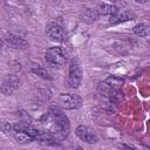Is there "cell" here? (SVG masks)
<instances>
[{
	"label": "cell",
	"instance_id": "cell-11",
	"mask_svg": "<svg viewBox=\"0 0 150 150\" xmlns=\"http://www.w3.org/2000/svg\"><path fill=\"white\" fill-rule=\"evenodd\" d=\"M100 14L97 12V9H93V8H84L81 14H80V19L86 22V23H93L98 19Z\"/></svg>",
	"mask_w": 150,
	"mask_h": 150
},
{
	"label": "cell",
	"instance_id": "cell-12",
	"mask_svg": "<svg viewBox=\"0 0 150 150\" xmlns=\"http://www.w3.org/2000/svg\"><path fill=\"white\" fill-rule=\"evenodd\" d=\"M97 12L98 14H102V15H112L115 14L116 12H118L117 7L114 6V5H110V4H100L98 7H97Z\"/></svg>",
	"mask_w": 150,
	"mask_h": 150
},
{
	"label": "cell",
	"instance_id": "cell-2",
	"mask_svg": "<svg viewBox=\"0 0 150 150\" xmlns=\"http://www.w3.org/2000/svg\"><path fill=\"white\" fill-rule=\"evenodd\" d=\"M46 61L54 67H62L66 64L67 56L61 47H52L46 52Z\"/></svg>",
	"mask_w": 150,
	"mask_h": 150
},
{
	"label": "cell",
	"instance_id": "cell-4",
	"mask_svg": "<svg viewBox=\"0 0 150 150\" xmlns=\"http://www.w3.org/2000/svg\"><path fill=\"white\" fill-rule=\"evenodd\" d=\"M46 34L52 41L55 42H63L67 40L66 30L62 28V26L56 22H50L46 26Z\"/></svg>",
	"mask_w": 150,
	"mask_h": 150
},
{
	"label": "cell",
	"instance_id": "cell-15",
	"mask_svg": "<svg viewBox=\"0 0 150 150\" xmlns=\"http://www.w3.org/2000/svg\"><path fill=\"white\" fill-rule=\"evenodd\" d=\"M134 33L141 38H148L150 32H149V25L148 23H138L134 27Z\"/></svg>",
	"mask_w": 150,
	"mask_h": 150
},
{
	"label": "cell",
	"instance_id": "cell-6",
	"mask_svg": "<svg viewBox=\"0 0 150 150\" xmlns=\"http://www.w3.org/2000/svg\"><path fill=\"white\" fill-rule=\"evenodd\" d=\"M19 87H20L19 79L15 75H7L2 81L0 90L4 95H12L19 89Z\"/></svg>",
	"mask_w": 150,
	"mask_h": 150
},
{
	"label": "cell",
	"instance_id": "cell-1",
	"mask_svg": "<svg viewBox=\"0 0 150 150\" xmlns=\"http://www.w3.org/2000/svg\"><path fill=\"white\" fill-rule=\"evenodd\" d=\"M48 117L52 120L49 127V134L53 136L55 141L64 139L70 130V123L66 114L59 107H50Z\"/></svg>",
	"mask_w": 150,
	"mask_h": 150
},
{
	"label": "cell",
	"instance_id": "cell-16",
	"mask_svg": "<svg viewBox=\"0 0 150 150\" xmlns=\"http://www.w3.org/2000/svg\"><path fill=\"white\" fill-rule=\"evenodd\" d=\"M30 70L34 73V74H36V75H39L40 77H42V79H47V80H50L52 79V76L49 75V73L47 71V69H45L43 67H41L40 64H32L30 66Z\"/></svg>",
	"mask_w": 150,
	"mask_h": 150
},
{
	"label": "cell",
	"instance_id": "cell-10",
	"mask_svg": "<svg viewBox=\"0 0 150 150\" xmlns=\"http://www.w3.org/2000/svg\"><path fill=\"white\" fill-rule=\"evenodd\" d=\"M6 42H7L12 48H15V49H25V48L28 47V42H27L25 39L18 36V35H13V34L7 35Z\"/></svg>",
	"mask_w": 150,
	"mask_h": 150
},
{
	"label": "cell",
	"instance_id": "cell-8",
	"mask_svg": "<svg viewBox=\"0 0 150 150\" xmlns=\"http://www.w3.org/2000/svg\"><path fill=\"white\" fill-rule=\"evenodd\" d=\"M98 89H102V95L105 96V97H108V100H109L110 102L117 103V102H120V101L123 100V96H122L120 89L111 88V87H109V86L105 84V83H101V86H100Z\"/></svg>",
	"mask_w": 150,
	"mask_h": 150
},
{
	"label": "cell",
	"instance_id": "cell-7",
	"mask_svg": "<svg viewBox=\"0 0 150 150\" xmlns=\"http://www.w3.org/2000/svg\"><path fill=\"white\" fill-rule=\"evenodd\" d=\"M75 134H76V136H77L81 141H83V142H86V143H89V144L96 143V142L98 141L96 134H95L90 128H88V127H86V125H79V127L76 128V130H75Z\"/></svg>",
	"mask_w": 150,
	"mask_h": 150
},
{
	"label": "cell",
	"instance_id": "cell-18",
	"mask_svg": "<svg viewBox=\"0 0 150 150\" xmlns=\"http://www.w3.org/2000/svg\"><path fill=\"white\" fill-rule=\"evenodd\" d=\"M136 2H141V4H145V2H148L149 0H135Z\"/></svg>",
	"mask_w": 150,
	"mask_h": 150
},
{
	"label": "cell",
	"instance_id": "cell-13",
	"mask_svg": "<svg viewBox=\"0 0 150 150\" xmlns=\"http://www.w3.org/2000/svg\"><path fill=\"white\" fill-rule=\"evenodd\" d=\"M104 83L108 84V86L111 87V88H115V89H120V90H121V88H122L123 84H124V80H123L122 77L112 76V75H111V76H109V77L105 79Z\"/></svg>",
	"mask_w": 150,
	"mask_h": 150
},
{
	"label": "cell",
	"instance_id": "cell-5",
	"mask_svg": "<svg viewBox=\"0 0 150 150\" xmlns=\"http://www.w3.org/2000/svg\"><path fill=\"white\" fill-rule=\"evenodd\" d=\"M59 103L63 109L73 110L82 105V98L73 94H62L59 96Z\"/></svg>",
	"mask_w": 150,
	"mask_h": 150
},
{
	"label": "cell",
	"instance_id": "cell-14",
	"mask_svg": "<svg viewBox=\"0 0 150 150\" xmlns=\"http://www.w3.org/2000/svg\"><path fill=\"white\" fill-rule=\"evenodd\" d=\"M14 138L16 139L18 143L20 144H26V143H29L30 141H33V138L23 130H15L14 132Z\"/></svg>",
	"mask_w": 150,
	"mask_h": 150
},
{
	"label": "cell",
	"instance_id": "cell-17",
	"mask_svg": "<svg viewBox=\"0 0 150 150\" xmlns=\"http://www.w3.org/2000/svg\"><path fill=\"white\" fill-rule=\"evenodd\" d=\"M0 129H1L4 132H9V131H12L13 125H12L9 122L5 121V120H0Z\"/></svg>",
	"mask_w": 150,
	"mask_h": 150
},
{
	"label": "cell",
	"instance_id": "cell-9",
	"mask_svg": "<svg viewBox=\"0 0 150 150\" xmlns=\"http://www.w3.org/2000/svg\"><path fill=\"white\" fill-rule=\"evenodd\" d=\"M134 18H135V15L129 11H124L122 13L116 12L115 14L110 15L109 23L110 25H117V23H121V22H124V21H128V20H132Z\"/></svg>",
	"mask_w": 150,
	"mask_h": 150
},
{
	"label": "cell",
	"instance_id": "cell-3",
	"mask_svg": "<svg viewBox=\"0 0 150 150\" xmlns=\"http://www.w3.org/2000/svg\"><path fill=\"white\" fill-rule=\"evenodd\" d=\"M82 80V69L77 60H73L69 66V73H68V86L70 88H77Z\"/></svg>",
	"mask_w": 150,
	"mask_h": 150
},
{
	"label": "cell",
	"instance_id": "cell-19",
	"mask_svg": "<svg viewBox=\"0 0 150 150\" xmlns=\"http://www.w3.org/2000/svg\"><path fill=\"white\" fill-rule=\"evenodd\" d=\"M1 48H2V41L0 40V49H1Z\"/></svg>",
	"mask_w": 150,
	"mask_h": 150
}]
</instances>
